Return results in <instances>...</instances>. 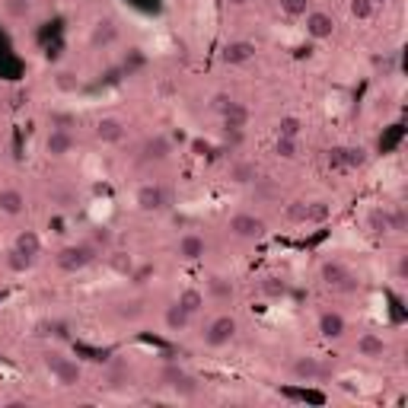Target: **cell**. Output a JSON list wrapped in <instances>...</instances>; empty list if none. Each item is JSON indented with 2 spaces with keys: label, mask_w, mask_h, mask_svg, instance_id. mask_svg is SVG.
Instances as JSON below:
<instances>
[{
  "label": "cell",
  "mask_w": 408,
  "mask_h": 408,
  "mask_svg": "<svg viewBox=\"0 0 408 408\" xmlns=\"http://www.w3.org/2000/svg\"><path fill=\"white\" fill-rule=\"evenodd\" d=\"M13 249L23 252V255H29V259H36L38 252H42V240H38V233L23 230V233L16 236V242H13Z\"/></svg>",
  "instance_id": "obj_21"
},
{
  "label": "cell",
  "mask_w": 408,
  "mask_h": 408,
  "mask_svg": "<svg viewBox=\"0 0 408 408\" xmlns=\"http://www.w3.org/2000/svg\"><path fill=\"white\" fill-rule=\"evenodd\" d=\"M303 19H306V36L316 38V42H325V38L335 36V19L329 13H322V10H309Z\"/></svg>",
  "instance_id": "obj_7"
},
{
  "label": "cell",
  "mask_w": 408,
  "mask_h": 408,
  "mask_svg": "<svg viewBox=\"0 0 408 408\" xmlns=\"http://www.w3.org/2000/svg\"><path fill=\"white\" fill-rule=\"evenodd\" d=\"M163 322H166L169 332H186L188 325H192V313H188L186 306L176 300V303L166 306V313H163Z\"/></svg>",
  "instance_id": "obj_15"
},
{
  "label": "cell",
  "mask_w": 408,
  "mask_h": 408,
  "mask_svg": "<svg viewBox=\"0 0 408 408\" xmlns=\"http://www.w3.org/2000/svg\"><path fill=\"white\" fill-rule=\"evenodd\" d=\"M23 211H26V195H23L19 188H3V192H0V214L19 217Z\"/></svg>",
  "instance_id": "obj_17"
},
{
  "label": "cell",
  "mask_w": 408,
  "mask_h": 408,
  "mask_svg": "<svg viewBox=\"0 0 408 408\" xmlns=\"http://www.w3.org/2000/svg\"><path fill=\"white\" fill-rule=\"evenodd\" d=\"M262 294L271 297V300L288 297V281L278 278V275H268V278H262Z\"/></svg>",
  "instance_id": "obj_23"
},
{
  "label": "cell",
  "mask_w": 408,
  "mask_h": 408,
  "mask_svg": "<svg viewBox=\"0 0 408 408\" xmlns=\"http://www.w3.org/2000/svg\"><path fill=\"white\" fill-rule=\"evenodd\" d=\"M373 3H380V0H373Z\"/></svg>",
  "instance_id": "obj_47"
},
{
  "label": "cell",
  "mask_w": 408,
  "mask_h": 408,
  "mask_svg": "<svg viewBox=\"0 0 408 408\" xmlns=\"http://www.w3.org/2000/svg\"><path fill=\"white\" fill-rule=\"evenodd\" d=\"M96 262V246L93 242H80V246H64L58 252V268L67 271V275H77V271L90 268Z\"/></svg>",
  "instance_id": "obj_1"
},
{
  "label": "cell",
  "mask_w": 408,
  "mask_h": 408,
  "mask_svg": "<svg viewBox=\"0 0 408 408\" xmlns=\"http://www.w3.org/2000/svg\"><path fill=\"white\" fill-rule=\"evenodd\" d=\"M386 220H390V233H402L408 227V217L402 207H396V211H386Z\"/></svg>",
  "instance_id": "obj_33"
},
{
  "label": "cell",
  "mask_w": 408,
  "mask_h": 408,
  "mask_svg": "<svg viewBox=\"0 0 408 408\" xmlns=\"http://www.w3.org/2000/svg\"><path fill=\"white\" fill-rule=\"evenodd\" d=\"M288 220L290 223H306V201H290L288 204Z\"/></svg>",
  "instance_id": "obj_34"
},
{
  "label": "cell",
  "mask_w": 408,
  "mask_h": 408,
  "mask_svg": "<svg viewBox=\"0 0 408 408\" xmlns=\"http://www.w3.org/2000/svg\"><path fill=\"white\" fill-rule=\"evenodd\" d=\"M300 128H303V121H300L297 115H284V118L278 121V134H281V138H300Z\"/></svg>",
  "instance_id": "obj_30"
},
{
  "label": "cell",
  "mask_w": 408,
  "mask_h": 408,
  "mask_svg": "<svg viewBox=\"0 0 408 408\" xmlns=\"http://www.w3.org/2000/svg\"><path fill=\"white\" fill-rule=\"evenodd\" d=\"M71 125H74V118H71V115H61V112H55V115H51V128H71Z\"/></svg>",
  "instance_id": "obj_44"
},
{
  "label": "cell",
  "mask_w": 408,
  "mask_h": 408,
  "mask_svg": "<svg viewBox=\"0 0 408 408\" xmlns=\"http://www.w3.org/2000/svg\"><path fill=\"white\" fill-rule=\"evenodd\" d=\"M109 242H112V230L105 227V223H99V227L93 230V246H109Z\"/></svg>",
  "instance_id": "obj_40"
},
{
  "label": "cell",
  "mask_w": 408,
  "mask_h": 408,
  "mask_svg": "<svg viewBox=\"0 0 408 408\" xmlns=\"http://www.w3.org/2000/svg\"><path fill=\"white\" fill-rule=\"evenodd\" d=\"M134 204H138L140 211H163L166 207V192H163V186H153V182H147V186H140L138 192H134Z\"/></svg>",
  "instance_id": "obj_8"
},
{
  "label": "cell",
  "mask_w": 408,
  "mask_h": 408,
  "mask_svg": "<svg viewBox=\"0 0 408 408\" xmlns=\"http://www.w3.org/2000/svg\"><path fill=\"white\" fill-rule=\"evenodd\" d=\"M236 329H240V325H236L233 316H217V319L204 329V344H207V348H227V344L236 338Z\"/></svg>",
  "instance_id": "obj_2"
},
{
  "label": "cell",
  "mask_w": 408,
  "mask_h": 408,
  "mask_svg": "<svg viewBox=\"0 0 408 408\" xmlns=\"http://www.w3.org/2000/svg\"><path fill=\"white\" fill-rule=\"evenodd\" d=\"M230 179L236 182V186H249V182L259 179V169H255V163H233Z\"/></svg>",
  "instance_id": "obj_22"
},
{
  "label": "cell",
  "mask_w": 408,
  "mask_h": 408,
  "mask_svg": "<svg viewBox=\"0 0 408 408\" xmlns=\"http://www.w3.org/2000/svg\"><path fill=\"white\" fill-rule=\"evenodd\" d=\"M7 10L13 16H26L29 13V0H7Z\"/></svg>",
  "instance_id": "obj_41"
},
{
  "label": "cell",
  "mask_w": 408,
  "mask_h": 408,
  "mask_svg": "<svg viewBox=\"0 0 408 408\" xmlns=\"http://www.w3.org/2000/svg\"><path fill=\"white\" fill-rule=\"evenodd\" d=\"M325 160H329V166H332V169H344L342 147H332V150H329V157H325Z\"/></svg>",
  "instance_id": "obj_43"
},
{
  "label": "cell",
  "mask_w": 408,
  "mask_h": 408,
  "mask_svg": "<svg viewBox=\"0 0 408 408\" xmlns=\"http://www.w3.org/2000/svg\"><path fill=\"white\" fill-rule=\"evenodd\" d=\"M48 373L55 377L61 386H77L80 383V377H84V370H80V364L71 361V357H61V354H51L45 361Z\"/></svg>",
  "instance_id": "obj_4"
},
{
  "label": "cell",
  "mask_w": 408,
  "mask_h": 408,
  "mask_svg": "<svg viewBox=\"0 0 408 408\" xmlns=\"http://www.w3.org/2000/svg\"><path fill=\"white\" fill-rule=\"evenodd\" d=\"M227 3H230V7H246L249 0H227Z\"/></svg>",
  "instance_id": "obj_46"
},
{
  "label": "cell",
  "mask_w": 408,
  "mask_h": 408,
  "mask_svg": "<svg viewBox=\"0 0 408 408\" xmlns=\"http://www.w3.org/2000/svg\"><path fill=\"white\" fill-rule=\"evenodd\" d=\"M367 227H370V233H377V236H383V233H390V220H386V211H370L367 214Z\"/></svg>",
  "instance_id": "obj_31"
},
{
  "label": "cell",
  "mask_w": 408,
  "mask_h": 408,
  "mask_svg": "<svg viewBox=\"0 0 408 408\" xmlns=\"http://www.w3.org/2000/svg\"><path fill=\"white\" fill-rule=\"evenodd\" d=\"M7 262H10V268H13V271H26L29 265H32V259H29V255H23V252H16V249L10 252Z\"/></svg>",
  "instance_id": "obj_39"
},
{
  "label": "cell",
  "mask_w": 408,
  "mask_h": 408,
  "mask_svg": "<svg viewBox=\"0 0 408 408\" xmlns=\"http://www.w3.org/2000/svg\"><path fill=\"white\" fill-rule=\"evenodd\" d=\"M278 10L288 19H303L309 13V0H278Z\"/></svg>",
  "instance_id": "obj_24"
},
{
  "label": "cell",
  "mask_w": 408,
  "mask_h": 408,
  "mask_svg": "<svg viewBox=\"0 0 408 408\" xmlns=\"http://www.w3.org/2000/svg\"><path fill=\"white\" fill-rule=\"evenodd\" d=\"M249 115H252L249 105L236 99V102L230 105V109H227V112L220 115V118H223V128H227V131H242L246 125H249Z\"/></svg>",
  "instance_id": "obj_16"
},
{
  "label": "cell",
  "mask_w": 408,
  "mask_h": 408,
  "mask_svg": "<svg viewBox=\"0 0 408 408\" xmlns=\"http://www.w3.org/2000/svg\"><path fill=\"white\" fill-rule=\"evenodd\" d=\"M348 10H351L354 19L367 23V19H373V13H377V3H373V0H351V3H348Z\"/></svg>",
  "instance_id": "obj_28"
},
{
  "label": "cell",
  "mask_w": 408,
  "mask_h": 408,
  "mask_svg": "<svg viewBox=\"0 0 408 408\" xmlns=\"http://www.w3.org/2000/svg\"><path fill=\"white\" fill-rule=\"evenodd\" d=\"M125 134H128V128H125V121L115 118V115H105V118L96 121V138H99L102 144H118V140H125Z\"/></svg>",
  "instance_id": "obj_10"
},
{
  "label": "cell",
  "mask_w": 408,
  "mask_h": 408,
  "mask_svg": "<svg viewBox=\"0 0 408 408\" xmlns=\"http://www.w3.org/2000/svg\"><path fill=\"white\" fill-rule=\"evenodd\" d=\"M319 275H322L325 288H335V290H354V288H357L354 275H351L348 268H344L342 262H325Z\"/></svg>",
  "instance_id": "obj_6"
},
{
  "label": "cell",
  "mask_w": 408,
  "mask_h": 408,
  "mask_svg": "<svg viewBox=\"0 0 408 408\" xmlns=\"http://www.w3.org/2000/svg\"><path fill=\"white\" fill-rule=\"evenodd\" d=\"M275 153L284 157V160H294L297 157V138H281L278 134V140H275Z\"/></svg>",
  "instance_id": "obj_32"
},
{
  "label": "cell",
  "mask_w": 408,
  "mask_h": 408,
  "mask_svg": "<svg viewBox=\"0 0 408 408\" xmlns=\"http://www.w3.org/2000/svg\"><path fill=\"white\" fill-rule=\"evenodd\" d=\"M140 313H144V306H140L138 300H128V303H118V316H121V319H138Z\"/></svg>",
  "instance_id": "obj_36"
},
{
  "label": "cell",
  "mask_w": 408,
  "mask_h": 408,
  "mask_svg": "<svg viewBox=\"0 0 408 408\" xmlns=\"http://www.w3.org/2000/svg\"><path fill=\"white\" fill-rule=\"evenodd\" d=\"M227 230H230L233 236H240V240H262V236L268 233V227H265V220L255 217V214H233L230 223H227Z\"/></svg>",
  "instance_id": "obj_3"
},
{
  "label": "cell",
  "mask_w": 408,
  "mask_h": 408,
  "mask_svg": "<svg viewBox=\"0 0 408 408\" xmlns=\"http://www.w3.org/2000/svg\"><path fill=\"white\" fill-rule=\"evenodd\" d=\"M342 160L344 169H361L367 163V150L364 147H342Z\"/></svg>",
  "instance_id": "obj_27"
},
{
  "label": "cell",
  "mask_w": 408,
  "mask_h": 408,
  "mask_svg": "<svg viewBox=\"0 0 408 408\" xmlns=\"http://www.w3.org/2000/svg\"><path fill=\"white\" fill-rule=\"evenodd\" d=\"M112 265H115V268H118V271H131V259H128V255H125V252H118V255L112 259Z\"/></svg>",
  "instance_id": "obj_45"
},
{
  "label": "cell",
  "mask_w": 408,
  "mask_h": 408,
  "mask_svg": "<svg viewBox=\"0 0 408 408\" xmlns=\"http://www.w3.org/2000/svg\"><path fill=\"white\" fill-rule=\"evenodd\" d=\"M211 290H214V297H220V300H230L233 297V284H230V281H223V278H214L211 281Z\"/></svg>",
  "instance_id": "obj_35"
},
{
  "label": "cell",
  "mask_w": 408,
  "mask_h": 408,
  "mask_svg": "<svg viewBox=\"0 0 408 408\" xmlns=\"http://www.w3.org/2000/svg\"><path fill=\"white\" fill-rule=\"evenodd\" d=\"M233 102H236V99H233L230 93H217V96H214V99H211V109L217 112V115H223V112L230 109Z\"/></svg>",
  "instance_id": "obj_38"
},
{
  "label": "cell",
  "mask_w": 408,
  "mask_h": 408,
  "mask_svg": "<svg viewBox=\"0 0 408 408\" xmlns=\"http://www.w3.org/2000/svg\"><path fill=\"white\" fill-rule=\"evenodd\" d=\"M163 386L176 390L179 396H195L198 392V380L188 377L182 367H166V370H163Z\"/></svg>",
  "instance_id": "obj_9"
},
{
  "label": "cell",
  "mask_w": 408,
  "mask_h": 408,
  "mask_svg": "<svg viewBox=\"0 0 408 408\" xmlns=\"http://www.w3.org/2000/svg\"><path fill=\"white\" fill-rule=\"evenodd\" d=\"M169 153H173V144H169L163 134H157V138H150L147 144H144V160H147V163H160V160H166Z\"/></svg>",
  "instance_id": "obj_20"
},
{
  "label": "cell",
  "mask_w": 408,
  "mask_h": 408,
  "mask_svg": "<svg viewBox=\"0 0 408 408\" xmlns=\"http://www.w3.org/2000/svg\"><path fill=\"white\" fill-rule=\"evenodd\" d=\"M255 42H249V38H236V42H227L220 51V61L230 67H240V64H249V61H255Z\"/></svg>",
  "instance_id": "obj_5"
},
{
  "label": "cell",
  "mask_w": 408,
  "mask_h": 408,
  "mask_svg": "<svg viewBox=\"0 0 408 408\" xmlns=\"http://www.w3.org/2000/svg\"><path fill=\"white\" fill-rule=\"evenodd\" d=\"M115 38H118V26H115V19H99V23L93 26V32H90V42H93L96 48H109Z\"/></svg>",
  "instance_id": "obj_18"
},
{
  "label": "cell",
  "mask_w": 408,
  "mask_h": 408,
  "mask_svg": "<svg viewBox=\"0 0 408 408\" xmlns=\"http://www.w3.org/2000/svg\"><path fill=\"white\" fill-rule=\"evenodd\" d=\"M204 249H207V246H204V236H198V233H186V236L179 240V255L186 262H198L204 255Z\"/></svg>",
  "instance_id": "obj_19"
},
{
  "label": "cell",
  "mask_w": 408,
  "mask_h": 408,
  "mask_svg": "<svg viewBox=\"0 0 408 408\" xmlns=\"http://www.w3.org/2000/svg\"><path fill=\"white\" fill-rule=\"evenodd\" d=\"M58 86H61V90H77V86H80V80H77L74 74H58Z\"/></svg>",
  "instance_id": "obj_42"
},
{
  "label": "cell",
  "mask_w": 408,
  "mask_h": 408,
  "mask_svg": "<svg viewBox=\"0 0 408 408\" xmlns=\"http://www.w3.org/2000/svg\"><path fill=\"white\" fill-rule=\"evenodd\" d=\"M109 214H112V201H109V198H96V201H93V220L99 223V220H105Z\"/></svg>",
  "instance_id": "obj_37"
},
{
  "label": "cell",
  "mask_w": 408,
  "mask_h": 408,
  "mask_svg": "<svg viewBox=\"0 0 408 408\" xmlns=\"http://www.w3.org/2000/svg\"><path fill=\"white\" fill-rule=\"evenodd\" d=\"M144 64H147V55H144L140 48H131L128 55H125V61H121V71H125V74H134V71H140Z\"/></svg>",
  "instance_id": "obj_29"
},
{
  "label": "cell",
  "mask_w": 408,
  "mask_h": 408,
  "mask_svg": "<svg viewBox=\"0 0 408 408\" xmlns=\"http://www.w3.org/2000/svg\"><path fill=\"white\" fill-rule=\"evenodd\" d=\"M386 351H390V344L383 342L380 335L367 332V335H361V338H357V354H361V357H367V361H383V357H386Z\"/></svg>",
  "instance_id": "obj_14"
},
{
  "label": "cell",
  "mask_w": 408,
  "mask_h": 408,
  "mask_svg": "<svg viewBox=\"0 0 408 408\" xmlns=\"http://www.w3.org/2000/svg\"><path fill=\"white\" fill-rule=\"evenodd\" d=\"M319 332H322V338L335 342V338H342V335L348 332V322H344L342 313H335V309H322V313H319Z\"/></svg>",
  "instance_id": "obj_12"
},
{
  "label": "cell",
  "mask_w": 408,
  "mask_h": 408,
  "mask_svg": "<svg viewBox=\"0 0 408 408\" xmlns=\"http://www.w3.org/2000/svg\"><path fill=\"white\" fill-rule=\"evenodd\" d=\"M329 214H332V207L325 201H306V223H325Z\"/></svg>",
  "instance_id": "obj_26"
},
{
  "label": "cell",
  "mask_w": 408,
  "mask_h": 408,
  "mask_svg": "<svg viewBox=\"0 0 408 408\" xmlns=\"http://www.w3.org/2000/svg\"><path fill=\"white\" fill-rule=\"evenodd\" d=\"M179 303L186 306L188 313L195 316V313H201V306H204V294L201 290H195V288H186L182 294H179Z\"/></svg>",
  "instance_id": "obj_25"
},
{
  "label": "cell",
  "mask_w": 408,
  "mask_h": 408,
  "mask_svg": "<svg viewBox=\"0 0 408 408\" xmlns=\"http://www.w3.org/2000/svg\"><path fill=\"white\" fill-rule=\"evenodd\" d=\"M290 373H294L297 380L313 383V380H319V377H322V364H319V357L300 354V357H294V364H290Z\"/></svg>",
  "instance_id": "obj_13"
},
{
  "label": "cell",
  "mask_w": 408,
  "mask_h": 408,
  "mask_svg": "<svg viewBox=\"0 0 408 408\" xmlns=\"http://www.w3.org/2000/svg\"><path fill=\"white\" fill-rule=\"evenodd\" d=\"M45 150H48V157H55V160L67 157L74 150V134L67 128H51V134L45 140Z\"/></svg>",
  "instance_id": "obj_11"
}]
</instances>
